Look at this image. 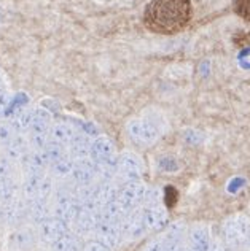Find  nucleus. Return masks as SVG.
I'll list each match as a JSON object with an SVG mask.
<instances>
[{
    "mask_svg": "<svg viewBox=\"0 0 250 251\" xmlns=\"http://www.w3.org/2000/svg\"><path fill=\"white\" fill-rule=\"evenodd\" d=\"M193 18L192 0H151L145 8L143 23L155 34H179Z\"/></svg>",
    "mask_w": 250,
    "mask_h": 251,
    "instance_id": "nucleus-1",
    "label": "nucleus"
},
{
    "mask_svg": "<svg viewBox=\"0 0 250 251\" xmlns=\"http://www.w3.org/2000/svg\"><path fill=\"white\" fill-rule=\"evenodd\" d=\"M250 234V220L246 216H233L223 226V242L229 250H239L246 245Z\"/></svg>",
    "mask_w": 250,
    "mask_h": 251,
    "instance_id": "nucleus-2",
    "label": "nucleus"
},
{
    "mask_svg": "<svg viewBox=\"0 0 250 251\" xmlns=\"http://www.w3.org/2000/svg\"><path fill=\"white\" fill-rule=\"evenodd\" d=\"M21 191L26 201L48 199L53 194V178L45 172L43 174H26Z\"/></svg>",
    "mask_w": 250,
    "mask_h": 251,
    "instance_id": "nucleus-3",
    "label": "nucleus"
},
{
    "mask_svg": "<svg viewBox=\"0 0 250 251\" xmlns=\"http://www.w3.org/2000/svg\"><path fill=\"white\" fill-rule=\"evenodd\" d=\"M78 211H80V203H78V201L75 199L74 193H70L67 189L57 191L53 215L59 218V220L65 221L67 224H70V223H74Z\"/></svg>",
    "mask_w": 250,
    "mask_h": 251,
    "instance_id": "nucleus-4",
    "label": "nucleus"
},
{
    "mask_svg": "<svg viewBox=\"0 0 250 251\" xmlns=\"http://www.w3.org/2000/svg\"><path fill=\"white\" fill-rule=\"evenodd\" d=\"M65 234H69V224L59 220L55 215L47 218L45 221L38 223V237L47 242V243H55L56 240H59L61 237H64Z\"/></svg>",
    "mask_w": 250,
    "mask_h": 251,
    "instance_id": "nucleus-5",
    "label": "nucleus"
},
{
    "mask_svg": "<svg viewBox=\"0 0 250 251\" xmlns=\"http://www.w3.org/2000/svg\"><path fill=\"white\" fill-rule=\"evenodd\" d=\"M94 234H96V240L104 243V245L109 247L110 250L118 248L121 240H123L120 224L110 223V221H101L99 224H97Z\"/></svg>",
    "mask_w": 250,
    "mask_h": 251,
    "instance_id": "nucleus-6",
    "label": "nucleus"
},
{
    "mask_svg": "<svg viewBox=\"0 0 250 251\" xmlns=\"http://www.w3.org/2000/svg\"><path fill=\"white\" fill-rule=\"evenodd\" d=\"M120 227L123 237L128 240H137L147 232L140 211H129V213L124 215V218L120 221Z\"/></svg>",
    "mask_w": 250,
    "mask_h": 251,
    "instance_id": "nucleus-7",
    "label": "nucleus"
},
{
    "mask_svg": "<svg viewBox=\"0 0 250 251\" xmlns=\"http://www.w3.org/2000/svg\"><path fill=\"white\" fill-rule=\"evenodd\" d=\"M143 197H145V189H143L142 184L129 183L121 189L120 196H118V202H120L123 210L129 213V211H133L143 201Z\"/></svg>",
    "mask_w": 250,
    "mask_h": 251,
    "instance_id": "nucleus-8",
    "label": "nucleus"
},
{
    "mask_svg": "<svg viewBox=\"0 0 250 251\" xmlns=\"http://www.w3.org/2000/svg\"><path fill=\"white\" fill-rule=\"evenodd\" d=\"M99 223H101V210L80 207V211H78L77 218L74 220V226L78 234H91L96 230Z\"/></svg>",
    "mask_w": 250,
    "mask_h": 251,
    "instance_id": "nucleus-9",
    "label": "nucleus"
},
{
    "mask_svg": "<svg viewBox=\"0 0 250 251\" xmlns=\"http://www.w3.org/2000/svg\"><path fill=\"white\" fill-rule=\"evenodd\" d=\"M96 172H97V164L91 162L89 159L77 161L74 164V170H72L70 178L75 181L77 186H88L94 180Z\"/></svg>",
    "mask_w": 250,
    "mask_h": 251,
    "instance_id": "nucleus-10",
    "label": "nucleus"
},
{
    "mask_svg": "<svg viewBox=\"0 0 250 251\" xmlns=\"http://www.w3.org/2000/svg\"><path fill=\"white\" fill-rule=\"evenodd\" d=\"M38 234L32 229H19L10 237V248L13 251H29L37 245Z\"/></svg>",
    "mask_w": 250,
    "mask_h": 251,
    "instance_id": "nucleus-11",
    "label": "nucleus"
},
{
    "mask_svg": "<svg viewBox=\"0 0 250 251\" xmlns=\"http://www.w3.org/2000/svg\"><path fill=\"white\" fill-rule=\"evenodd\" d=\"M3 148H5V156L8 157L11 162H21L30 151V145H29V140L23 134H18L10 143H6Z\"/></svg>",
    "mask_w": 250,
    "mask_h": 251,
    "instance_id": "nucleus-12",
    "label": "nucleus"
},
{
    "mask_svg": "<svg viewBox=\"0 0 250 251\" xmlns=\"http://www.w3.org/2000/svg\"><path fill=\"white\" fill-rule=\"evenodd\" d=\"M77 137V129L67 121L53 123L50 127V140L69 147L70 142Z\"/></svg>",
    "mask_w": 250,
    "mask_h": 251,
    "instance_id": "nucleus-13",
    "label": "nucleus"
},
{
    "mask_svg": "<svg viewBox=\"0 0 250 251\" xmlns=\"http://www.w3.org/2000/svg\"><path fill=\"white\" fill-rule=\"evenodd\" d=\"M147 230H161L167 223L166 211L158 207H147L140 211Z\"/></svg>",
    "mask_w": 250,
    "mask_h": 251,
    "instance_id": "nucleus-14",
    "label": "nucleus"
},
{
    "mask_svg": "<svg viewBox=\"0 0 250 251\" xmlns=\"http://www.w3.org/2000/svg\"><path fill=\"white\" fill-rule=\"evenodd\" d=\"M24 167V174H43L47 167H50V162L45 156L43 151H29L28 156L21 161Z\"/></svg>",
    "mask_w": 250,
    "mask_h": 251,
    "instance_id": "nucleus-15",
    "label": "nucleus"
},
{
    "mask_svg": "<svg viewBox=\"0 0 250 251\" xmlns=\"http://www.w3.org/2000/svg\"><path fill=\"white\" fill-rule=\"evenodd\" d=\"M2 207H3L2 216L8 224H19L26 218V215H28V203H24L19 199L6 203V205H2Z\"/></svg>",
    "mask_w": 250,
    "mask_h": 251,
    "instance_id": "nucleus-16",
    "label": "nucleus"
},
{
    "mask_svg": "<svg viewBox=\"0 0 250 251\" xmlns=\"http://www.w3.org/2000/svg\"><path fill=\"white\" fill-rule=\"evenodd\" d=\"M188 248L193 251H207L210 247V234L207 227H192L188 232Z\"/></svg>",
    "mask_w": 250,
    "mask_h": 251,
    "instance_id": "nucleus-17",
    "label": "nucleus"
},
{
    "mask_svg": "<svg viewBox=\"0 0 250 251\" xmlns=\"http://www.w3.org/2000/svg\"><path fill=\"white\" fill-rule=\"evenodd\" d=\"M53 124L51 113L45 108H34V118H32V126L28 134H47Z\"/></svg>",
    "mask_w": 250,
    "mask_h": 251,
    "instance_id": "nucleus-18",
    "label": "nucleus"
},
{
    "mask_svg": "<svg viewBox=\"0 0 250 251\" xmlns=\"http://www.w3.org/2000/svg\"><path fill=\"white\" fill-rule=\"evenodd\" d=\"M69 156L72 157V159H74V162L89 159V156H91V145L88 143L86 137L77 134V137L69 145Z\"/></svg>",
    "mask_w": 250,
    "mask_h": 251,
    "instance_id": "nucleus-19",
    "label": "nucleus"
},
{
    "mask_svg": "<svg viewBox=\"0 0 250 251\" xmlns=\"http://www.w3.org/2000/svg\"><path fill=\"white\" fill-rule=\"evenodd\" d=\"M48 199H34L28 201V215L34 220L35 223H42L47 218L53 216V210L48 205Z\"/></svg>",
    "mask_w": 250,
    "mask_h": 251,
    "instance_id": "nucleus-20",
    "label": "nucleus"
},
{
    "mask_svg": "<svg viewBox=\"0 0 250 251\" xmlns=\"http://www.w3.org/2000/svg\"><path fill=\"white\" fill-rule=\"evenodd\" d=\"M113 156V147L107 138H97L91 145V157L96 162H107Z\"/></svg>",
    "mask_w": 250,
    "mask_h": 251,
    "instance_id": "nucleus-21",
    "label": "nucleus"
},
{
    "mask_svg": "<svg viewBox=\"0 0 250 251\" xmlns=\"http://www.w3.org/2000/svg\"><path fill=\"white\" fill-rule=\"evenodd\" d=\"M126 215V211L123 210V207L120 205V202L113 201L109 202L101 208V221H110V223H116L120 224V221Z\"/></svg>",
    "mask_w": 250,
    "mask_h": 251,
    "instance_id": "nucleus-22",
    "label": "nucleus"
},
{
    "mask_svg": "<svg viewBox=\"0 0 250 251\" xmlns=\"http://www.w3.org/2000/svg\"><path fill=\"white\" fill-rule=\"evenodd\" d=\"M18 184L13 180V176L8 178H0V205H6L13 201H16L18 197Z\"/></svg>",
    "mask_w": 250,
    "mask_h": 251,
    "instance_id": "nucleus-23",
    "label": "nucleus"
},
{
    "mask_svg": "<svg viewBox=\"0 0 250 251\" xmlns=\"http://www.w3.org/2000/svg\"><path fill=\"white\" fill-rule=\"evenodd\" d=\"M32 118H34V110H19L16 115L11 116V124L16 129L18 134H26L29 132L32 126Z\"/></svg>",
    "mask_w": 250,
    "mask_h": 251,
    "instance_id": "nucleus-24",
    "label": "nucleus"
},
{
    "mask_svg": "<svg viewBox=\"0 0 250 251\" xmlns=\"http://www.w3.org/2000/svg\"><path fill=\"white\" fill-rule=\"evenodd\" d=\"M83 245L78 235L74 234H65L59 240L53 243V251H82Z\"/></svg>",
    "mask_w": 250,
    "mask_h": 251,
    "instance_id": "nucleus-25",
    "label": "nucleus"
},
{
    "mask_svg": "<svg viewBox=\"0 0 250 251\" xmlns=\"http://www.w3.org/2000/svg\"><path fill=\"white\" fill-rule=\"evenodd\" d=\"M129 132L139 142H151L155 138V132L151 129V126L143 123H133L129 126Z\"/></svg>",
    "mask_w": 250,
    "mask_h": 251,
    "instance_id": "nucleus-26",
    "label": "nucleus"
},
{
    "mask_svg": "<svg viewBox=\"0 0 250 251\" xmlns=\"http://www.w3.org/2000/svg\"><path fill=\"white\" fill-rule=\"evenodd\" d=\"M120 170L126 178H137L140 174L139 162L133 154H124L120 161Z\"/></svg>",
    "mask_w": 250,
    "mask_h": 251,
    "instance_id": "nucleus-27",
    "label": "nucleus"
},
{
    "mask_svg": "<svg viewBox=\"0 0 250 251\" xmlns=\"http://www.w3.org/2000/svg\"><path fill=\"white\" fill-rule=\"evenodd\" d=\"M94 201L99 207H104L105 203L109 202H113L115 197H116V189L111 186V184H102V186L96 188L94 189Z\"/></svg>",
    "mask_w": 250,
    "mask_h": 251,
    "instance_id": "nucleus-28",
    "label": "nucleus"
},
{
    "mask_svg": "<svg viewBox=\"0 0 250 251\" xmlns=\"http://www.w3.org/2000/svg\"><path fill=\"white\" fill-rule=\"evenodd\" d=\"M74 159H72L70 156H65L62 159H59L56 162L51 164V172L55 176H59V178H65V176H70L72 170H74Z\"/></svg>",
    "mask_w": 250,
    "mask_h": 251,
    "instance_id": "nucleus-29",
    "label": "nucleus"
},
{
    "mask_svg": "<svg viewBox=\"0 0 250 251\" xmlns=\"http://www.w3.org/2000/svg\"><path fill=\"white\" fill-rule=\"evenodd\" d=\"M45 156H47V159L50 162V166L53 162H56L59 159H62V157L67 156V150H65V145H61V143H56V142H50L47 145V148L43 150Z\"/></svg>",
    "mask_w": 250,
    "mask_h": 251,
    "instance_id": "nucleus-30",
    "label": "nucleus"
},
{
    "mask_svg": "<svg viewBox=\"0 0 250 251\" xmlns=\"http://www.w3.org/2000/svg\"><path fill=\"white\" fill-rule=\"evenodd\" d=\"M16 135H18V132L13 127L11 121L0 120V145H2V147H5L6 143H10Z\"/></svg>",
    "mask_w": 250,
    "mask_h": 251,
    "instance_id": "nucleus-31",
    "label": "nucleus"
},
{
    "mask_svg": "<svg viewBox=\"0 0 250 251\" xmlns=\"http://www.w3.org/2000/svg\"><path fill=\"white\" fill-rule=\"evenodd\" d=\"M28 140L30 145V150L43 151L45 148H47V145L51 142L50 140V132H47V134H29Z\"/></svg>",
    "mask_w": 250,
    "mask_h": 251,
    "instance_id": "nucleus-32",
    "label": "nucleus"
},
{
    "mask_svg": "<svg viewBox=\"0 0 250 251\" xmlns=\"http://www.w3.org/2000/svg\"><path fill=\"white\" fill-rule=\"evenodd\" d=\"M233 8L239 18L250 23V0H234Z\"/></svg>",
    "mask_w": 250,
    "mask_h": 251,
    "instance_id": "nucleus-33",
    "label": "nucleus"
},
{
    "mask_svg": "<svg viewBox=\"0 0 250 251\" xmlns=\"http://www.w3.org/2000/svg\"><path fill=\"white\" fill-rule=\"evenodd\" d=\"M13 96L6 89H0V116H5L6 110H8L11 103Z\"/></svg>",
    "mask_w": 250,
    "mask_h": 251,
    "instance_id": "nucleus-34",
    "label": "nucleus"
},
{
    "mask_svg": "<svg viewBox=\"0 0 250 251\" xmlns=\"http://www.w3.org/2000/svg\"><path fill=\"white\" fill-rule=\"evenodd\" d=\"M13 174L11 161L6 156H0V178H8Z\"/></svg>",
    "mask_w": 250,
    "mask_h": 251,
    "instance_id": "nucleus-35",
    "label": "nucleus"
},
{
    "mask_svg": "<svg viewBox=\"0 0 250 251\" xmlns=\"http://www.w3.org/2000/svg\"><path fill=\"white\" fill-rule=\"evenodd\" d=\"M234 43L239 48H250V32L244 30L239 32V34H234Z\"/></svg>",
    "mask_w": 250,
    "mask_h": 251,
    "instance_id": "nucleus-36",
    "label": "nucleus"
},
{
    "mask_svg": "<svg viewBox=\"0 0 250 251\" xmlns=\"http://www.w3.org/2000/svg\"><path fill=\"white\" fill-rule=\"evenodd\" d=\"M82 251H111V250H110L109 247H105L104 243L94 240V242H88V243H84L83 248H82Z\"/></svg>",
    "mask_w": 250,
    "mask_h": 251,
    "instance_id": "nucleus-37",
    "label": "nucleus"
},
{
    "mask_svg": "<svg viewBox=\"0 0 250 251\" xmlns=\"http://www.w3.org/2000/svg\"><path fill=\"white\" fill-rule=\"evenodd\" d=\"M207 251H229V248L225 245V242H210V247Z\"/></svg>",
    "mask_w": 250,
    "mask_h": 251,
    "instance_id": "nucleus-38",
    "label": "nucleus"
},
{
    "mask_svg": "<svg viewBox=\"0 0 250 251\" xmlns=\"http://www.w3.org/2000/svg\"><path fill=\"white\" fill-rule=\"evenodd\" d=\"M145 251H161V243H153V245H150Z\"/></svg>",
    "mask_w": 250,
    "mask_h": 251,
    "instance_id": "nucleus-39",
    "label": "nucleus"
},
{
    "mask_svg": "<svg viewBox=\"0 0 250 251\" xmlns=\"http://www.w3.org/2000/svg\"><path fill=\"white\" fill-rule=\"evenodd\" d=\"M182 251H193V250L188 248V247H182Z\"/></svg>",
    "mask_w": 250,
    "mask_h": 251,
    "instance_id": "nucleus-40",
    "label": "nucleus"
},
{
    "mask_svg": "<svg viewBox=\"0 0 250 251\" xmlns=\"http://www.w3.org/2000/svg\"><path fill=\"white\" fill-rule=\"evenodd\" d=\"M2 11H3V10H2V8H0V19H2V15H3V13H2Z\"/></svg>",
    "mask_w": 250,
    "mask_h": 251,
    "instance_id": "nucleus-41",
    "label": "nucleus"
}]
</instances>
